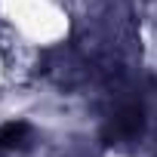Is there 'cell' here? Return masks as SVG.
<instances>
[{"label": "cell", "mask_w": 157, "mask_h": 157, "mask_svg": "<svg viewBox=\"0 0 157 157\" xmlns=\"http://www.w3.org/2000/svg\"><path fill=\"white\" fill-rule=\"evenodd\" d=\"M0 22L34 49H56L74 31V19L62 0H0Z\"/></svg>", "instance_id": "1"}, {"label": "cell", "mask_w": 157, "mask_h": 157, "mask_svg": "<svg viewBox=\"0 0 157 157\" xmlns=\"http://www.w3.org/2000/svg\"><path fill=\"white\" fill-rule=\"evenodd\" d=\"M136 40L142 65L157 74V0H139L136 10Z\"/></svg>", "instance_id": "2"}, {"label": "cell", "mask_w": 157, "mask_h": 157, "mask_svg": "<svg viewBox=\"0 0 157 157\" xmlns=\"http://www.w3.org/2000/svg\"><path fill=\"white\" fill-rule=\"evenodd\" d=\"M102 157H157V148L142 139H117L102 151Z\"/></svg>", "instance_id": "3"}, {"label": "cell", "mask_w": 157, "mask_h": 157, "mask_svg": "<svg viewBox=\"0 0 157 157\" xmlns=\"http://www.w3.org/2000/svg\"><path fill=\"white\" fill-rule=\"evenodd\" d=\"M6 83V56H3V49H0V86Z\"/></svg>", "instance_id": "4"}]
</instances>
